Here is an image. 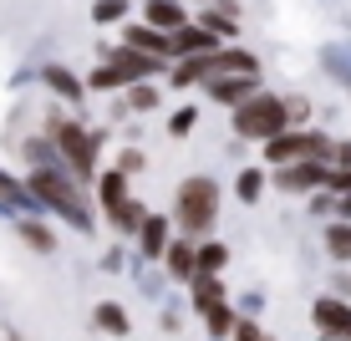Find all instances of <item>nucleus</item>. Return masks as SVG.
<instances>
[{
    "label": "nucleus",
    "instance_id": "obj_1",
    "mask_svg": "<svg viewBox=\"0 0 351 341\" xmlns=\"http://www.w3.org/2000/svg\"><path fill=\"white\" fill-rule=\"evenodd\" d=\"M26 184H31V193H36V204H41L46 214H62L77 235H92V229H97L87 184H82L71 168H31Z\"/></svg>",
    "mask_w": 351,
    "mask_h": 341
},
{
    "label": "nucleus",
    "instance_id": "obj_2",
    "mask_svg": "<svg viewBox=\"0 0 351 341\" xmlns=\"http://www.w3.org/2000/svg\"><path fill=\"white\" fill-rule=\"evenodd\" d=\"M41 132L62 148V158H66V168L82 178V184H97V153H102V143H107V132H92L87 123H77V117H66V113H46V123H41Z\"/></svg>",
    "mask_w": 351,
    "mask_h": 341
},
{
    "label": "nucleus",
    "instance_id": "obj_3",
    "mask_svg": "<svg viewBox=\"0 0 351 341\" xmlns=\"http://www.w3.org/2000/svg\"><path fill=\"white\" fill-rule=\"evenodd\" d=\"M219 204H224V193L219 184H214L209 174H189L184 184L173 189V224H178V235H189V239H209V229L219 224Z\"/></svg>",
    "mask_w": 351,
    "mask_h": 341
},
{
    "label": "nucleus",
    "instance_id": "obj_4",
    "mask_svg": "<svg viewBox=\"0 0 351 341\" xmlns=\"http://www.w3.org/2000/svg\"><path fill=\"white\" fill-rule=\"evenodd\" d=\"M229 128H234V138H245V143H270V138H280V132H290L295 123H290V97L280 92H255L245 107H234L229 113Z\"/></svg>",
    "mask_w": 351,
    "mask_h": 341
},
{
    "label": "nucleus",
    "instance_id": "obj_5",
    "mask_svg": "<svg viewBox=\"0 0 351 341\" xmlns=\"http://www.w3.org/2000/svg\"><path fill=\"white\" fill-rule=\"evenodd\" d=\"M173 62H158V56H143V51H132V46H117V51H102V62L92 67V77H87V87L92 92H117V87H138V82H148V77H158V71H168Z\"/></svg>",
    "mask_w": 351,
    "mask_h": 341
},
{
    "label": "nucleus",
    "instance_id": "obj_6",
    "mask_svg": "<svg viewBox=\"0 0 351 341\" xmlns=\"http://www.w3.org/2000/svg\"><path fill=\"white\" fill-rule=\"evenodd\" d=\"M92 189H97V209H102L107 224H112L117 235H132V239H138V229H143V219H148V209L132 199V178L123 174V168H107Z\"/></svg>",
    "mask_w": 351,
    "mask_h": 341
},
{
    "label": "nucleus",
    "instance_id": "obj_7",
    "mask_svg": "<svg viewBox=\"0 0 351 341\" xmlns=\"http://www.w3.org/2000/svg\"><path fill=\"white\" fill-rule=\"evenodd\" d=\"M331 168H336V163H321V158H300V163L270 168V184L280 189V193H321V189H331Z\"/></svg>",
    "mask_w": 351,
    "mask_h": 341
},
{
    "label": "nucleus",
    "instance_id": "obj_8",
    "mask_svg": "<svg viewBox=\"0 0 351 341\" xmlns=\"http://www.w3.org/2000/svg\"><path fill=\"white\" fill-rule=\"evenodd\" d=\"M311 326H316L321 336H331V341H351V301L341 296H316L311 301Z\"/></svg>",
    "mask_w": 351,
    "mask_h": 341
},
{
    "label": "nucleus",
    "instance_id": "obj_9",
    "mask_svg": "<svg viewBox=\"0 0 351 341\" xmlns=\"http://www.w3.org/2000/svg\"><path fill=\"white\" fill-rule=\"evenodd\" d=\"M255 92H265L260 87V71H234V77H214V82H204V97H209L214 107H245Z\"/></svg>",
    "mask_w": 351,
    "mask_h": 341
},
{
    "label": "nucleus",
    "instance_id": "obj_10",
    "mask_svg": "<svg viewBox=\"0 0 351 341\" xmlns=\"http://www.w3.org/2000/svg\"><path fill=\"white\" fill-rule=\"evenodd\" d=\"M173 239H178L173 214H148V219H143V229H138V260H163Z\"/></svg>",
    "mask_w": 351,
    "mask_h": 341
},
{
    "label": "nucleus",
    "instance_id": "obj_11",
    "mask_svg": "<svg viewBox=\"0 0 351 341\" xmlns=\"http://www.w3.org/2000/svg\"><path fill=\"white\" fill-rule=\"evenodd\" d=\"M123 46H132V51H143V56H158V62H173V36L148 26V21L123 26Z\"/></svg>",
    "mask_w": 351,
    "mask_h": 341
},
{
    "label": "nucleus",
    "instance_id": "obj_12",
    "mask_svg": "<svg viewBox=\"0 0 351 341\" xmlns=\"http://www.w3.org/2000/svg\"><path fill=\"white\" fill-rule=\"evenodd\" d=\"M163 275L173 280V285H189L193 275H199V239H189V235H178L173 245H168V255H163Z\"/></svg>",
    "mask_w": 351,
    "mask_h": 341
},
{
    "label": "nucleus",
    "instance_id": "obj_13",
    "mask_svg": "<svg viewBox=\"0 0 351 341\" xmlns=\"http://www.w3.org/2000/svg\"><path fill=\"white\" fill-rule=\"evenodd\" d=\"M219 36H214L209 26H199V21H189L184 31H173V62H184V56H209V51H219Z\"/></svg>",
    "mask_w": 351,
    "mask_h": 341
},
{
    "label": "nucleus",
    "instance_id": "obj_14",
    "mask_svg": "<svg viewBox=\"0 0 351 341\" xmlns=\"http://www.w3.org/2000/svg\"><path fill=\"white\" fill-rule=\"evenodd\" d=\"M41 82H46V92H56L62 102H87V77H77V71H66V67H56V62H46L41 67Z\"/></svg>",
    "mask_w": 351,
    "mask_h": 341
},
{
    "label": "nucleus",
    "instance_id": "obj_15",
    "mask_svg": "<svg viewBox=\"0 0 351 341\" xmlns=\"http://www.w3.org/2000/svg\"><path fill=\"white\" fill-rule=\"evenodd\" d=\"M143 21L173 36V31H184L193 16H189V5H184V0H143Z\"/></svg>",
    "mask_w": 351,
    "mask_h": 341
},
{
    "label": "nucleus",
    "instance_id": "obj_16",
    "mask_svg": "<svg viewBox=\"0 0 351 341\" xmlns=\"http://www.w3.org/2000/svg\"><path fill=\"white\" fill-rule=\"evenodd\" d=\"M224 301H229L224 275H193V280H189V306L199 311V316H209L214 306H224Z\"/></svg>",
    "mask_w": 351,
    "mask_h": 341
},
{
    "label": "nucleus",
    "instance_id": "obj_17",
    "mask_svg": "<svg viewBox=\"0 0 351 341\" xmlns=\"http://www.w3.org/2000/svg\"><path fill=\"white\" fill-rule=\"evenodd\" d=\"M16 235H21V245H31L36 255H56V245H62V239H56V229L46 224L41 214H26V219H16Z\"/></svg>",
    "mask_w": 351,
    "mask_h": 341
},
{
    "label": "nucleus",
    "instance_id": "obj_18",
    "mask_svg": "<svg viewBox=\"0 0 351 341\" xmlns=\"http://www.w3.org/2000/svg\"><path fill=\"white\" fill-rule=\"evenodd\" d=\"M265 189H270V174H265V163H250L234 174V199L245 204V209H255V204H265Z\"/></svg>",
    "mask_w": 351,
    "mask_h": 341
},
{
    "label": "nucleus",
    "instance_id": "obj_19",
    "mask_svg": "<svg viewBox=\"0 0 351 341\" xmlns=\"http://www.w3.org/2000/svg\"><path fill=\"white\" fill-rule=\"evenodd\" d=\"M0 209L31 214V209H41V204H36V193H31L26 178H16V174H5V168H0Z\"/></svg>",
    "mask_w": 351,
    "mask_h": 341
},
{
    "label": "nucleus",
    "instance_id": "obj_20",
    "mask_svg": "<svg viewBox=\"0 0 351 341\" xmlns=\"http://www.w3.org/2000/svg\"><path fill=\"white\" fill-rule=\"evenodd\" d=\"M92 326H97V331H107V336H112V341H123V336L132 331V321H128V311H123V306H117V301H97V306H92Z\"/></svg>",
    "mask_w": 351,
    "mask_h": 341
},
{
    "label": "nucleus",
    "instance_id": "obj_21",
    "mask_svg": "<svg viewBox=\"0 0 351 341\" xmlns=\"http://www.w3.org/2000/svg\"><path fill=\"white\" fill-rule=\"evenodd\" d=\"M321 239H326V255H331V265H351V219H331Z\"/></svg>",
    "mask_w": 351,
    "mask_h": 341
},
{
    "label": "nucleus",
    "instance_id": "obj_22",
    "mask_svg": "<svg viewBox=\"0 0 351 341\" xmlns=\"http://www.w3.org/2000/svg\"><path fill=\"white\" fill-rule=\"evenodd\" d=\"M234 326H239L234 301H224V306H214L209 316H204V331H209V341H229V336H234Z\"/></svg>",
    "mask_w": 351,
    "mask_h": 341
},
{
    "label": "nucleus",
    "instance_id": "obj_23",
    "mask_svg": "<svg viewBox=\"0 0 351 341\" xmlns=\"http://www.w3.org/2000/svg\"><path fill=\"white\" fill-rule=\"evenodd\" d=\"M229 270V245L224 239H199V275H224Z\"/></svg>",
    "mask_w": 351,
    "mask_h": 341
},
{
    "label": "nucleus",
    "instance_id": "obj_24",
    "mask_svg": "<svg viewBox=\"0 0 351 341\" xmlns=\"http://www.w3.org/2000/svg\"><path fill=\"white\" fill-rule=\"evenodd\" d=\"M193 21H199V26H209L214 36H219V41H229V36H234V26H239V21H234V16H224V10L214 5V0H209V5H204Z\"/></svg>",
    "mask_w": 351,
    "mask_h": 341
},
{
    "label": "nucleus",
    "instance_id": "obj_25",
    "mask_svg": "<svg viewBox=\"0 0 351 341\" xmlns=\"http://www.w3.org/2000/svg\"><path fill=\"white\" fill-rule=\"evenodd\" d=\"M193 128H199V107H193V102H184V107H173V113H168V138L184 143Z\"/></svg>",
    "mask_w": 351,
    "mask_h": 341
},
{
    "label": "nucleus",
    "instance_id": "obj_26",
    "mask_svg": "<svg viewBox=\"0 0 351 341\" xmlns=\"http://www.w3.org/2000/svg\"><path fill=\"white\" fill-rule=\"evenodd\" d=\"M128 10H132V0H92V21L97 26H117Z\"/></svg>",
    "mask_w": 351,
    "mask_h": 341
},
{
    "label": "nucleus",
    "instance_id": "obj_27",
    "mask_svg": "<svg viewBox=\"0 0 351 341\" xmlns=\"http://www.w3.org/2000/svg\"><path fill=\"white\" fill-rule=\"evenodd\" d=\"M153 107H158V87H153V82L128 87V113H153Z\"/></svg>",
    "mask_w": 351,
    "mask_h": 341
},
{
    "label": "nucleus",
    "instance_id": "obj_28",
    "mask_svg": "<svg viewBox=\"0 0 351 341\" xmlns=\"http://www.w3.org/2000/svg\"><path fill=\"white\" fill-rule=\"evenodd\" d=\"M117 168H123L128 178L143 174V168H148V153H143V148H123V153H117Z\"/></svg>",
    "mask_w": 351,
    "mask_h": 341
},
{
    "label": "nucleus",
    "instance_id": "obj_29",
    "mask_svg": "<svg viewBox=\"0 0 351 341\" xmlns=\"http://www.w3.org/2000/svg\"><path fill=\"white\" fill-rule=\"evenodd\" d=\"M229 341H265V326L255 321V316H239V326H234V336Z\"/></svg>",
    "mask_w": 351,
    "mask_h": 341
},
{
    "label": "nucleus",
    "instance_id": "obj_30",
    "mask_svg": "<svg viewBox=\"0 0 351 341\" xmlns=\"http://www.w3.org/2000/svg\"><path fill=\"white\" fill-rule=\"evenodd\" d=\"M331 296H351V270H346V265H336V270H331Z\"/></svg>",
    "mask_w": 351,
    "mask_h": 341
},
{
    "label": "nucleus",
    "instance_id": "obj_31",
    "mask_svg": "<svg viewBox=\"0 0 351 341\" xmlns=\"http://www.w3.org/2000/svg\"><path fill=\"white\" fill-rule=\"evenodd\" d=\"M265 341H275V336H265Z\"/></svg>",
    "mask_w": 351,
    "mask_h": 341
},
{
    "label": "nucleus",
    "instance_id": "obj_32",
    "mask_svg": "<svg viewBox=\"0 0 351 341\" xmlns=\"http://www.w3.org/2000/svg\"><path fill=\"white\" fill-rule=\"evenodd\" d=\"M321 341H331V336H321Z\"/></svg>",
    "mask_w": 351,
    "mask_h": 341
}]
</instances>
